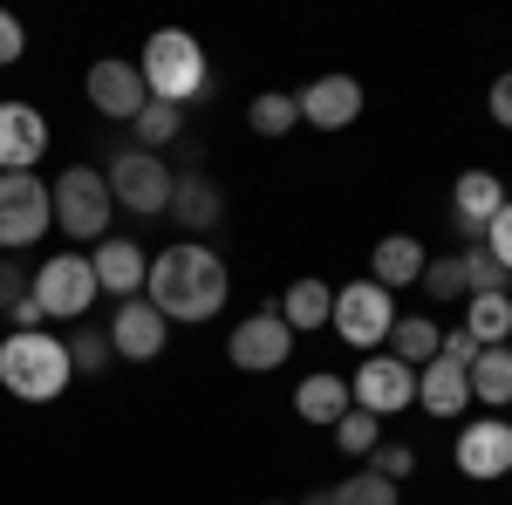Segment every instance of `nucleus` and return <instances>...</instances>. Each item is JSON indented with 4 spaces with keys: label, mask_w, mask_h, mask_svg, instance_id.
<instances>
[{
    "label": "nucleus",
    "mask_w": 512,
    "mask_h": 505,
    "mask_svg": "<svg viewBox=\"0 0 512 505\" xmlns=\"http://www.w3.org/2000/svg\"><path fill=\"white\" fill-rule=\"evenodd\" d=\"M233 280H226V260L198 239H178L151 260V280H144V301L164 314V321H212L226 308Z\"/></svg>",
    "instance_id": "f257e3e1"
},
{
    "label": "nucleus",
    "mask_w": 512,
    "mask_h": 505,
    "mask_svg": "<svg viewBox=\"0 0 512 505\" xmlns=\"http://www.w3.org/2000/svg\"><path fill=\"white\" fill-rule=\"evenodd\" d=\"M76 383V362H69V342L48 335V328H14L0 342V389L21 396V403H55L62 389Z\"/></svg>",
    "instance_id": "f03ea898"
},
{
    "label": "nucleus",
    "mask_w": 512,
    "mask_h": 505,
    "mask_svg": "<svg viewBox=\"0 0 512 505\" xmlns=\"http://www.w3.org/2000/svg\"><path fill=\"white\" fill-rule=\"evenodd\" d=\"M137 76L151 89V103H198L205 89H212V69H205V48H198L185 28H158V35L144 41V55H137Z\"/></svg>",
    "instance_id": "7ed1b4c3"
},
{
    "label": "nucleus",
    "mask_w": 512,
    "mask_h": 505,
    "mask_svg": "<svg viewBox=\"0 0 512 505\" xmlns=\"http://www.w3.org/2000/svg\"><path fill=\"white\" fill-rule=\"evenodd\" d=\"M48 198H55V226L69 239H96V246L110 239V205H117V198H110V178H103L96 164H69Z\"/></svg>",
    "instance_id": "20e7f679"
},
{
    "label": "nucleus",
    "mask_w": 512,
    "mask_h": 505,
    "mask_svg": "<svg viewBox=\"0 0 512 505\" xmlns=\"http://www.w3.org/2000/svg\"><path fill=\"white\" fill-rule=\"evenodd\" d=\"M328 328L349 342V349L376 355L390 342L396 328V294L390 287H376V280H349V287H335V314H328Z\"/></svg>",
    "instance_id": "39448f33"
},
{
    "label": "nucleus",
    "mask_w": 512,
    "mask_h": 505,
    "mask_svg": "<svg viewBox=\"0 0 512 505\" xmlns=\"http://www.w3.org/2000/svg\"><path fill=\"white\" fill-rule=\"evenodd\" d=\"M103 178H110V198H117L123 212H137V219H158L164 205H171V185H178V171L158 151H137V144H123Z\"/></svg>",
    "instance_id": "423d86ee"
},
{
    "label": "nucleus",
    "mask_w": 512,
    "mask_h": 505,
    "mask_svg": "<svg viewBox=\"0 0 512 505\" xmlns=\"http://www.w3.org/2000/svg\"><path fill=\"white\" fill-rule=\"evenodd\" d=\"M55 226V198L35 171H0V253H21Z\"/></svg>",
    "instance_id": "0eeeda50"
},
{
    "label": "nucleus",
    "mask_w": 512,
    "mask_h": 505,
    "mask_svg": "<svg viewBox=\"0 0 512 505\" xmlns=\"http://www.w3.org/2000/svg\"><path fill=\"white\" fill-rule=\"evenodd\" d=\"M96 267L82 260V253H55L48 267H35V308L41 321H82V314L96 308Z\"/></svg>",
    "instance_id": "6e6552de"
},
{
    "label": "nucleus",
    "mask_w": 512,
    "mask_h": 505,
    "mask_svg": "<svg viewBox=\"0 0 512 505\" xmlns=\"http://www.w3.org/2000/svg\"><path fill=\"white\" fill-rule=\"evenodd\" d=\"M294 342H301V335L280 321V308H260L226 335V355H233V369H246V376H274V369H287Z\"/></svg>",
    "instance_id": "1a4fd4ad"
},
{
    "label": "nucleus",
    "mask_w": 512,
    "mask_h": 505,
    "mask_svg": "<svg viewBox=\"0 0 512 505\" xmlns=\"http://www.w3.org/2000/svg\"><path fill=\"white\" fill-rule=\"evenodd\" d=\"M349 396H355V410H369V417H396V410L417 403V369L396 362L390 349H376V355H362V369L349 376Z\"/></svg>",
    "instance_id": "9d476101"
},
{
    "label": "nucleus",
    "mask_w": 512,
    "mask_h": 505,
    "mask_svg": "<svg viewBox=\"0 0 512 505\" xmlns=\"http://www.w3.org/2000/svg\"><path fill=\"white\" fill-rule=\"evenodd\" d=\"M82 89H89V110H103L110 123H137V110L151 103V89H144V76H137V62H117V55H103V62L82 76Z\"/></svg>",
    "instance_id": "9b49d317"
},
{
    "label": "nucleus",
    "mask_w": 512,
    "mask_h": 505,
    "mask_svg": "<svg viewBox=\"0 0 512 505\" xmlns=\"http://www.w3.org/2000/svg\"><path fill=\"white\" fill-rule=\"evenodd\" d=\"M499 205H506L499 171H458V185H451V226L465 233V246H478V239L492 233Z\"/></svg>",
    "instance_id": "f8f14e48"
},
{
    "label": "nucleus",
    "mask_w": 512,
    "mask_h": 505,
    "mask_svg": "<svg viewBox=\"0 0 512 505\" xmlns=\"http://www.w3.org/2000/svg\"><path fill=\"white\" fill-rule=\"evenodd\" d=\"M458 471L465 478H512V424L506 417H478L458 430Z\"/></svg>",
    "instance_id": "ddd939ff"
},
{
    "label": "nucleus",
    "mask_w": 512,
    "mask_h": 505,
    "mask_svg": "<svg viewBox=\"0 0 512 505\" xmlns=\"http://www.w3.org/2000/svg\"><path fill=\"white\" fill-rule=\"evenodd\" d=\"M164 335H171V321H164L144 294L110 314V355H123V362H151V355H164Z\"/></svg>",
    "instance_id": "4468645a"
},
{
    "label": "nucleus",
    "mask_w": 512,
    "mask_h": 505,
    "mask_svg": "<svg viewBox=\"0 0 512 505\" xmlns=\"http://www.w3.org/2000/svg\"><path fill=\"white\" fill-rule=\"evenodd\" d=\"M294 110H301V123H315V130H349V123L362 117V82L355 76H321L294 96Z\"/></svg>",
    "instance_id": "2eb2a0df"
},
{
    "label": "nucleus",
    "mask_w": 512,
    "mask_h": 505,
    "mask_svg": "<svg viewBox=\"0 0 512 505\" xmlns=\"http://www.w3.org/2000/svg\"><path fill=\"white\" fill-rule=\"evenodd\" d=\"M48 151V117L35 103H0V171H35Z\"/></svg>",
    "instance_id": "dca6fc26"
},
{
    "label": "nucleus",
    "mask_w": 512,
    "mask_h": 505,
    "mask_svg": "<svg viewBox=\"0 0 512 505\" xmlns=\"http://www.w3.org/2000/svg\"><path fill=\"white\" fill-rule=\"evenodd\" d=\"M89 267H96V287H103V294L137 301V294H144V280H151V253H144L137 239H103V246L89 253Z\"/></svg>",
    "instance_id": "f3484780"
},
{
    "label": "nucleus",
    "mask_w": 512,
    "mask_h": 505,
    "mask_svg": "<svg viewBox=\"0 0 512 505\" xmlns=\"http://www.w3.org/2000/svg\"><path fill=\"white\" fill-rule=\"evenodd\" d=\"M185 233H212L219 219H226V192L205 178V171H178V185H171V205H164Z\"/></svg>",
    "instance_id": "a211bd4d"
},
{
    "label": "nucleus",
    "mask_w": 512,
    "mask_h": 505,
    "mask_svg": "<svg viewBox=\"0 0 512 505\" xmlns=\"http://www.w3.org/2000/svg\"><path fill=\"white\" fill-rule=\"evenodd\" d=\"M355 410V396H349V376H335V369H315L308 383L294 389V417L301 424H321V430H335L342 417Z\"/></svg>",
    "instance_id": "6ab92c4d"
},
{
    "label": "nucleus",
    "mask_w": 512,
    "mask_h": 505,
    "mask_svg": "<svg viewBox=\"0 0 512 505\" xmlns=\"http://www.w3.org/2000/svg\"><path fill=\"white\" fill-rule=\"evenodd\" d=\"M424 239H410V233H390V239H376V253H369V273H376V287H417L424 280Z\"/></svg>",
    "instance_id": "aec40b11"
},
{
    "label": "nucleus",
    "mask_w": 512,
    "mask_h": 505,
    "mask_svg": "<svg viewBox=\"0 0 512 505\" xmlns=\"http://www.w3.org/2000/svg\"><path fill=\"white\" fill-rule=\"evenodd\" d=\"M417 403H424L431 417H458V410L472 403V383H465V369H458V362H444V355H431V362L417 369Z\"/></svg>",
    "instance_id": "412c9836"
},
{
    "label": "nucleus",
    "mask_w": 512,
    "mask_h": 505,
    "mask_svg": "<svg viewBox=\"0 0 512 505\" xmlns=\"http://www.w3.org/2000/svg\"><path fill=\"white\" fill-rule=\"evenodd\" d=\"M465 383H472V403L512 410V349H478L472 369H465Z\"/></svg>",
    "instance_id": "4be33fe9"
},
{
    "label": "nucleus",
    "mask_w": 512,
    "mask_h": 505,
    "mask_svg": "<svg viewBox=\"0 0 512 505\" xmlns=\"http://www.w3.org/2000/svg\"><path fill=\"white\" fill-rule=\"evenodd\" d=\"M328 314H335L328 280H294V287L280 294V321H287L294 335H315V328H328Z\"/></svg>",
    "instance_id": "5701e85b"
},
{
    "label": "nucleus",
    "mask_w": 512,
    "mask_h": 505,
    "mask_svg": "<svg viewBox=\"0 0 512 505\" xmlns=\"http://www.w3.org/2000/svg\"><path fill=\"white\" fill-rule=\"evenodd\" d=\"M465 335L478 349H506L512 342V294H472L465 301Z\"/></svg>",
    "instance_id": "b1692460"
},
{
    "label": "nucleus",
    "mask_w": 512,
    "mask_h": 505,
    "mask_svg": "<svg viewBox=\"0 0 512 505\" xmlns=\"http://www.w3.org/2000/svg\"><path fill=\"white\" fill-rule=\"evenodd\" d=\"M130 137H137V151H171L178 137H185V110L178 103H144L137 110V123H130Z\"/></svg>",
    "instance_id": "393cba45"
},
{
    "label": "nucleus",
    "mask_w": 512,
    "mask_h": 505,
    "mask_svg": "<svg viewBox=\"0 0 512 505\" xmlns=\"http://www.w3.org/2000/svg\"><path fill=\"white\" fill-rule=\"evenodd\" d=\"M437 342H444V328H437V321H424V314H396V328H390V355H396V362L424 369V362L437 355Z\"/></svg>",
    "instance_id": "a878e982"
},
{
    "label": "nucleus",
    "mask_w": 512,
    "mask_h": 505,
    "mask_svg": "<svg viewBox=\"0 0 512 505\" xmlns=\"http://www.w3.org/2000/svg\"><path fill=\"white\" fill-rule=\"evenodd\" d=\"M246 123H253V137H287L301 110H294V96H280V89H260L253 103H246Z\"/></svg>",
    "instance_id": "bb28decb"
},
{
    "label": "nucleus",
    "mask_w": 512,
    "mask_h": 505,
    "mask_svg": "<svg viewBox=\"0 0 512 505\" xmlns=\"http://www.w3.org/2000/svg\"><path fill=\"white\" fill-rule=\"evenodd\" d=\"M424 294H431L437 308L444 301H472V287H465V260L458 253H437V260H424V280H417Z\"/></svg>",
    "instance_id": "cd10ccee"
},
{
    "label": "nucleus",
    "mask_w": 512,
    "mask_h": 505,
    "mask_svg": "<svg viewBox=\"0 0 512 505\" xmlns=\"http://www.w3.org/2000/svg\"><path fill=\"white\" fill-rule=\"evenodd\" d=\"M458 260H465V287H472V294H506V287H512V273L492 260V246H485V239H478V246H465Z\"/></svg>",
    "instance_id": "c85d7f7f"
},
{
    "label": "nucleus",
    "mask_w": 512,
    "mask_h": 505,
    "mask_svg": "<svg viewBox=\"0 0 512 505\" xmlns=\"http://www.w3.org/2000/svg\"><path fill=\"white\" fill-rule=\"evenodd\" d=\"M328 505H396V485L376 471H355L342 485H328Z\"/></svg>",
    "instance_id": "c756f323"
},
{
    "label": "nucleus",
    "mask_w": 512,
    "mask_h": 505,
    "mask_svg": "<svg viewBox=\"0 0 512 505\" xmlns=\"http://www.w3.org/2000/svg\"><path fill=\"white\" fill-rule=\"evenodd\" d=\"M69 342V362H76V376H96V369H110V328H76V335H62Z\"/></svg>",
    "instance_id": "7c9ffc66"
},
{
    "label": "nucleus",
    "mask_w": 512,
    "mask_h": 505,
    "mask_svg": "<svg viewBox=\"0 0 512 505\" xmlns=\"http://www.w3.org/2000/svg\"><path fill=\"white\" fill-rule=\"evenodd\" d=\"M335 444H342L349 458H369V451L383 444V417H369V410H349V417L335 424Z\"/></svg>",
    "instance_id": "2f4dec72"
},
{
    "label": "nucleus",
    "mask_w": 512,
    "mask_h": 505,
    "mask_svg": "<svg viewBox=\"0 0 512 505\" xmlns=\"http://www.w3.org/2000/svg\"><path fill=\"white\" fill-rule=\"evenodd\" d=\"M28 294H35V267H21L14 253H0V314H14Z\"/></svg>",
    "instance_id": "473e14b6"
},
{
    "label": "nucleus",
    "mask_w": 512,
    "mask_h": 505,
    "mask_svg": "<svg viewBox=\"0 0 512 505\" xmlns=\"http://www.w3.org/2000/svg\"><path fill=\"white\" fill-rule=\"evenodd\" d=\"M369 471L390 478V485H403V478L417 471V451H410V444H376V451H369Z\"/></svg>",
    "instance_id": "72a5a7b5"
},
{
    "label": "nucleus",
    "mask_w": 512,
    "mask_h": 505,
    "mask_svg": "<svg viewBox=\"0 0 512 505\" xmlns=\"http://www.w3.org/2000/svg\"><path fill=\"white\" fill-rule=\"evenodd\" d=\"M21 55H28V28H21V21L0 7V69H14Z\"/></svg>",
    "instance_id": "f704fd0d"
},
{
    "label": "nucleus",
    "mask_w": 512,
    "mask_h": 505,
    "mask_svg": "<svg viewBox=\"0 0 512 505\" xmlns=\"http://www.w3.org/2000/svg\"><path fill=\"white\" fill-rule=\"evenodd\" d=\"M485 246H492V260L512 273V198L499 205V219H492V233H485Z\"/></svg>",
    "instance_id": "c9c22d12"
},
{
    "label": "nucleus",
    "mask_w": 512,
    "mask_h": 505,
    "mask_svg": "<svg viewBox=\"0 0 512 505\" xmlns=\"http://www.w3.org/2000/svg\"><path fill=\"white\" fill-rule=\"evenodd\" d=\"M485 110H492V123H499V130H512V69H506V76H492V96H485Z\"/></svg>",
    "instance_id": "e433bc0d"
},
{
    "label": "nucleus",
    "mask_w": 512,
    "mask_h": 505,
    "mask_svg": "<svg viewBox=\"0 0 512 505\" xmlns=\"http://www.w3.org/2000/svg\"><path fill=\"white\" fill-rule=\"evenodd\" d=\"M437 355H444V362H458V369H472L478 342H472V335H465V328H444V342H437Z\"/></svg>",
    "instance_id": "4c0bfd02"
},
{
    "label": "nucleus",
    "mask_w": 512,
    "mask_h": 505,
    "mask_svg": "<svg viewBox=\"0 0 512 505\" xmlns=\"http://www.w3.org/2000/svg\"><path fill=\"white\" fill-rule=\"evenodd\" d=\"M7 321H14V328H41V308H35V294H28V301H21V308L7 314Z\"/></svg>",
    "instance_id": "58836bf2"
},
{
    "label": "nucleus",
    "mask_w": 512,
    "mask_h": 505,
    "mask_svg": "<svg viewBox=\"0 0 512 505\" xmlns=\"http://www.w3.org/2000/svg\"><path fill=\"white\" fill-rule=\"evenodd\" d=\"M506 424H512V410H506Z\"/></svg>",
    "instance_id": "ea45409f"
},
{
    "label": "nucleus",
    "mask_w": 512,
    "mask_h": 505,
    "mask_svg": "<svg viewBox=\"0 0 512 505\" xmlns=\"http://www.w3.org/2000/svg\"><path fill=\"white\" fill-rule=\"evenodd\" d=\"M506 349H512V342H506Z\"/></svg>",
    "instance_id": "a19ab883"
},
{
    "label": "nucleus",
    "mask_w": 512,
    "mask_h": 505,
    "mask_svg": "<svg viewBox=\"0 0 512 505\" xmlns=\"http://www.w3.org/2000/svg\"><path fill=\"white\" fill-rule=\"evenodd\" d=\"M267 505H274V499H267Z\"/></svg>",
    "instance_id": "79ce46f5"
}]
</instances>
